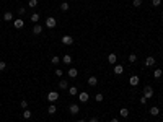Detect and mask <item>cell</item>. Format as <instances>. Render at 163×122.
<instances>
[{"label":"cell","instance_id":"cell-1","mask_svg":"<svg viewBox=\"0 0 163 122\" xmlns=\"http://www.w3.org/2000/svg\"><path fill=\"white\" fill-rule=\"evenodd\" d=\"M57 99H59V93H57V91H49V93H47V101L56 103Z\"/></svg>","mask_w":163,"mask_h":122},{"label":"cell","instance_id":"cell-2","mask_svg":"<svg viewBox=\"0 0 163 122\" xmlns=\"http://www.w3.org/2000/svg\"><path fill=\"white\" fill-rule=\"evenodd\" d=\"M144 96L147 99H150L153 96V88H152V86H145V88H144Z\"/></svg>","mask_w":163,"mask_h":122},{"label":"cell","instance_id":"cell-3","mask_svg":"<svg viewBox=\"0 0 163 122\" xmlns=\"http://www.w3.org/2000/svg\"><path fill=\"white\" fill-rule=\"evenodd\" d=\"M69 112H70V114H78V112H80V107H78V104H75V103L70 104V106H69Z\"/></svg>","mask_w":163,"mask_h":122},{"label":"cell","instance_id":"cell-4","mask_svg":"<svg viewBox=\"0 0 163 122\" xmlns=\"http://www.w3.org/2000/svg\"><path fill=\"white\" fill-rule=\"evenodd\" d=\"M56 25H57V21H56V18H52V16H49V18L46 20V26L47 28H56Z\"/></svg>","mask_w":163,"mask_h":122},{"label":"cell","instance_id":"cell-5","mask_svg":"<svg viewBox=\"0 0 163 122\" xmlns=\"http://www.w3.org/2000/svg\"><path fill=\"white\" fill-rule=\"evenodd\" d=\"M13 26H15L16 29H21L25 26V21L21 20V18H16V20H13Z\"/></svg>","mask_w":163,"mask_h":122},{"label":"cell","instance_id":"cell-6","mask_svg":"<svg viewBox=\"0 0 163 122\" xmlns=\"http://www.w3.org/2000/svg\"><path fill=\"white\" fill-rule=\"evenodd\" d=\"M62 44H65V46L73 44V38L72 36H62Z\"/></svg>","mask_w":163,"mask_h":122},{"label":"cell","instance_id":"cell-7","mask_svg":"<svg viewBox=\"0 0 163 122\" xmlns=\"http://www.w3.org/2000/svg\"><path fill=\"white\" fill-rule=\"evenodd\" d=\"M139 81H140V78H139L137 75H132V77L129 78V83H131L132 86H137V85H139Z\"/></svg>","mask_w":163,"mask_h":122},{"label":"cell","instance_id":"cell-8","mask_svg":"<svg viewBox=\"0 0 163 122\" xmlns=\"http://www.w3.org/2000/svg\"><path fill=\"white\" fill-rule=\"evenodd\" d=\"M88 98H90V96H88L86 91H82V93H78V99H80L82 103H86V101H88Z\"/></svg>","mask_w":163,"mask_h":122},{"label":"cell","instance_id":"cell-9","mask_svg":"<svg viewBox=\"0 0 163 122\" xmlns=\"http://www.w3.org/2000/svg\"><path fill=\"white\" fill-rule=\"evenodd\" d=\"M153 65H155V57H147L145 59V67H153Z\"/></svg>","mask_w":163,"mask_h":122},{"label":"cell","instance_id":"cell-10","mask_svg":"<svg viewBox=\"0 0 163 122\" xmlns=\"http://www.w3.org/2000/svg\"><path fill=\"white\" fill-rule=\"evenodd\" d=\"M150 114H152L153 117L160 116V107H158V106H153V107H150Z\"/></svg>","mask_w":163,"mask_h":122},{"label":"cell","instance_id":"cell-11","mask_svg":"<svg viewBox=\"0 0 163 122\" xmlns=\"http://www.w3.org/2000/svg\"><path fill=\"white\" fill-rule=\"evenodd\" d=\"M116 60H117L116 54H109V55H108V64H111V65H116Z\"/></svg>","mask_w":163,"mask_h":122},{"label":"cell","instance_id":"cell-12","mask_svg":"<svg viewBox=\"0 0 163 122\" xmlns=\"http://www.w3.org/2000/svg\"><path fill=\"white\" fill-rule=\"evenodd\" d=\"M96 83H98V78H96L95 75H91V77H88V85H90V86H95Z\"/></svg>","mask_w":163,"mask_h":122},{"label":"cell","instance_id":"cell-13","mask_svg":"<svg viewBox=\"0 0 163 122\" xmlns=\"http://www.w3.org/2000/svg\"><path fill=\"white\" fill-rule=\"evenodd\" d=\"M122 72H124V67H122V65H114V73H116V75H121Z\"/></svg>","mask_w":163,"mask_h":122},{"label":"cell","instance_id":"cell-14","mask_svg":"<svg viewBox=\"0 0 163 122\" xmlns=\"http://www.w3.org/2000/svg\"><path fill=\"white\" fill-rule=\"evenodd\" d=\"M3 20H5V21H12L13 20V13L12 11H5V13H3Z\"/></svg>","mask_w":163,"mask_h":122},{"label":"cell","instance_id":"cell-15","mask_svg":"<svg viewBox=\"0 0 163 122\" xmlns=\"http://www.w3.org/2000/svg\"><path fill=\"white\" fill-rule=\"evenodd\" d=\"M33 33H34V34H41V33H42V26H41V25H34Z\"/></svg>","mask_w":163,"mask_h":122},{"label":"cell","instance_id":"cell-16","mask_svg":"<svg viewBox=\"0 0 163 122\" xmlns=\"http://www.w3.org/2000/svg\"><path fill=\"white\" fill-rule=\"evenodd\" d=\"M77 75H78L77 68H69V77L70 78H77Z\"/></svg>","mask_w":163,"mask_h":122},{"label":"cell","instance_id":"cell-17","mask_svg":"<svg viewBox=\"0 0 163 122\" xmlns=\"http://www.w3.org/2000/svg\"><path fill=\"white\" fill-rule=\"evenodd\" d=\"M59 88H60V90H67V88H69V81H67V80H60Z\"/></svg>","mask_w":163,"mask_h":122},{"label":"cell","instance_id":"cell-18","mask_svg":"<svg viewBox=\"0 0 163 122\" xmlns=\"http://www.w3.org/2000/svg\"><path fill=\"white\" fill-rule=\"evenodd\" d=\"M62 62H64L65 65H70V64H72V57H70L69 54H67V55H64V57H62Z\"/></svg>","mask_w":163,"mask_h":122},{"label":"cell","instance_id":"cell-19","mask_svg":"<svg viewBox=\"0 0 163 122\" xmlns=\"http://www.w3.org/2000/svg\"><path fill=\"white\" fill-rule=\"evenodd\" d=\"M69 93L72 94V96H75V94H78V90H77V86H69Z\"/></svg>","mask_w":163,"mask_h":122},{"label":"cell","instance_id":"cell-20","mask_svg":"<svg viewBox=\"0 0 163 122\" xmlns=\"http://www.w3.org/2000/svg\"><path fill=\"white\" fill-rule=\"evenodd\" d=\"M56 111H57V107H56V104L52 103L49 107H47V112H49V114H56Z\"/></svg>","mask_w":163,"mask_h":122},{"label":"cell","instance_id":"cell-21","mask_svg":"<svg viewBox=\"0 0 163 122\" xmlns=\"http://www.w3.org/2000/svg\"><path fill=\"white\" fill-rule=\"evenodd\" d=\"M31 111H29V109H25L23 111V119H31Z\"/></svg>","mask_w":163,"mask_h":122},{"label":"cell","instance_id":"cell-22","mask_svg":"<svg viewBox=\"0 0 163 122\" xmlns=\"http://www.w3.org/2000/svg\"><path fill=\"white\" fill-rule=\"evenodd\" d=\"M60 10H62V11H67V10H69V2H62V3H60Z\"/></svg>","mask_w":163,"mask_h":122},{"label":"cell","instance_id":"cell-23","mask_svg":"<svg viewBox=\"0 0 163 122\" xmlns=\"http://www.w3.org/2000/svg\"><path fill=\"white\" fill-rule=\"evenodd\" d=\"M31 21H33V23H38V21H39V13H33V15H31Z\"/></svg>","mask_w":163,"mask_h":122},{"label":"cell","instance_id":"cell-24","mask_svg":"<svg viewBox=\"0 0 163 122\" xmlns=\"http://www.w3.org/2000/svg\"><path fill=\"white\" fill-rule=\"evenodd\" d=\"M119 114H121V117H124V119H126V117H127V116H129V111H127V109H126V107H122V109H121V112H119Z\"/></svg>","mask_w":163,"mask_h":122},{"label":"cell","instance_id":"cell-25","mask_svg":"<svg viewBox=\"0 0 163 122\" xmlns=\"http://www.w3.org/2000/svg\"><path fill=\"white\" fill-rule=\"evenodd\" d=\"M28 5H29V8H36L38 7V0H29Z\"/></svg>","mask_w":163,"mask_h":122},{"label":"cell","instance_id":"cell-26","mask_svg":"<svg viewBox=\"0 0 163 122\" xmlns=\"http://www.w3.org/2000/svg\"><path fill=\"white\" fill-rule=\"evenodd\" d=\"M161 75H163V72L160 70V68H157V70H155V72H153V77H155V78H160Z\"/></svg>","mask_w":163,"mask_h":122},{"label":"cell","instance_id":"cell-27","mask_svg":"<svg viewBox=\"0 0 163 122\" xmlns=\"http://www.w3.org/2000/svg\"><path fill=\"white\" fill-rule=\"evenodd\" d=\"M51 62H52V64H54V65H57V64H60V59H59V57H57V55H54V57H52V59H51Z\"/></svg>","mask_w":163,"mask_h":122},{"label":"cell","instance_id":"cell-28","mask_svg":"<svg viewBox=\"0 0 163 122\" xmlns=\"http://www.w3.org/2000/svg\"><path fill=\"white\" fill-rule=\"evenodd\" d=\"M135 60H137V55H135V54H131V55H129V62H132V64H134Z\"/></svg>","mask_w":163,"mask_h":122},{"label":"cell","instance_id":"cell-29","mask_svg":"<svg viewBox=\"0 0 163 122\" xmlns=\"http://www.w3.org/2000/svg\"><path fill=\"white\" fill-rule=\"evenodd\" d=\"M20 104H21V107H23V109H26V107H28V101H26V99H21Z\"/></svg>","mask_w":163,"mask_h":122},{"label":"cell","instance_id":"cell-30","mask_svg":"<svg viewBox=\"0 0 163 122\" xmlns=\"http://www.w3.org/2000/svg\"><path fill=\"white\" fill-rule=\"evenodd\" d=\"M103 94H101V93H98V94H96V96H95V99H96V101H98V103H101V101H103Z\"/></svg>","mask_w":163,"mask_h":122},{"label":"cell","instance_id":"cell-31","mask_svg":"<svg viewBox=\"0 0 163 122\" xmlns=\"http://www.w3.org/2000/svg\"><path fill=\"white\" fill-rule=\"evenodd\" d=\"M132 3H134V7H140L142 5V0H134Z\"/></svg>","mask_w":163,"mask_h":122},{"label":"cell","instance_id":"cell-32","mask_svg":"<svg viewBox=\"0 0 163 122\" xmlns=\"http://www.w3.org/2000/svg\"><path fill=\"white\" fill-rule=\"evenodd\" d=\"M160 3H161V0H152V5L153 7H158Z\"/></svg>","mask_w":163,"mask_h":122},{"label":"cell","instance_id":"cell-33","mask_svg":"<svg viewBox=\"0 0 163 122\" xmlns=\"http://www.w3.org/2000/svg\"><path fill=\"white\" fill-rule=\"evenodd\" d=\"M62 75H64V72L60 70V68H57V70H56V77H62Z\"/></svg>","mask_w":163,"mask_h":122},{"label":"cell","instance_id":"cell-34","mask_svg":"<svg viewBox=\"0 0 163 122\" xmlns=\"http://www.w3.org/2000/svg\"><path fill=\"white\" fill-rule=\"evenodd\" d=\"M139 101H140V104H147V98H145V96H142V98L139 99Z\"/></svg>","mask_w":163,"mask_h":122},{"label":"cell","instance_id":"cell-35","mask_svg":"<svg viewBox=\"0 0 163 122\" xmlns=\"http://www.w3.org/2000/svg\"><path fill=\"white\" fill-rule=\"evenodd\" d=\"M5 67H7L5 62H0V70H5Z\"/></svg>","mask_w":163,"mask_h":122},{"label":"cell","instance_id":"cell-36","mask_svg":"<svg viewBox=\"0 0 163 122\" xmlns=\"http://www.w3.org/2000/svg\"><path fill=\"white\" fill-rule=\"evenodd\" d=\"M25 11H26L25 8H18V15H25Z\"/></svg>","mask_w":163,"mask_h":122},{"label":"cell","instance_id":"cell-37","mask_svg":"<svg viewBox=\"0 0 163 122\" xmlns=\"http://www.w3.org/2000/svg\"><path fill=\"white\" fill-rule=\"evenodd\" d=\"M88 122H100V120H98V119H96V117H91V119H90V120H88Z\"/></svg>","mask_w":163,"mask_h":122},{"label":"cell","instance_id":"cell-38","mask_svg":"<svg viewBox=\"0 0 163 122\" xmlns=\"http://www.w3.org/2000/svg\"><path fill=\"white\" fill-rule=\"evenodd\" d=\"M111 122H119V120H117V119H116V117H114V119H111Z\"/></svg>","mask_w":163,"mask_h":122},{"label":"cell","instance_id":"cell-39","mask_svg":"<svg viewBox=\"0 0 163 122\" xmlns=\"http://www.w3.org/2000/svg\"><path fill=\"white\" fill-rule=\"evenodd\" d=\"M78 122H86V120H83V119H82V120H78Z\"/></svg>","mask_w":163,"mask_h":122},{"label":"cell","instance_id":"cell-40","mask_svg":"<svg viewBox=\"0 0 163 122\" xmlns=\"http://www.w3.org/2000/svg\"><path fill=\"white\" fill-rule=\"evenodd\" d=\"M65 2H69V0H65Z\"/></svg>","mask_w":163,"mask_h":122},{"label":"cell","instance_id":"cell-41","mask_svg":"<svg viewBox=\"0 0 163 122\" xmlns=\"http://www.w3.org/2000/svg\"><path fill=\"white\" fill-rule=\"evenodd\" d=\"M69 122H70V120H69Z\"/></svg>","mask_w":163,"mask_h":122}]
</instances>
